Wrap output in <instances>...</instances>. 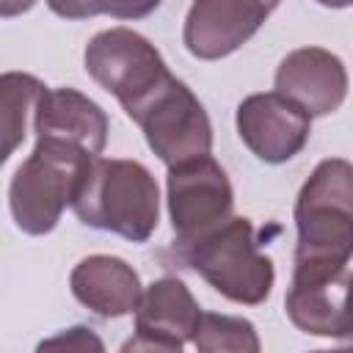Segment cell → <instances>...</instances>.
<instances>
[{"mask_svg":"<svg viewBox=\"0 0 353 353\" xmlns=\"http://www.w3.org/2000/svg\"><path fill=\"white\" fill-rule=\"evenodd\" d=\"M292 279L323 281L345 273L353 256V163L328 157L314 165L295 199Z\"/></svg>","mask_w":353,"mask_h":353,"instance_id":"obj_1","label":"cell"},{"mask_svg":"<svg viewBox=\"0 0 353 353\" xmlns=\"http://www.w3.org/2000/svg\"><path fill=\"white\" fill-rule=\"evenodd\" d=\"M72 210L91 229L146 243L160 221V190L143 163L97 154L74 190Z\"/></svg>","mask_w":353,"mask_h":353,"instance_id":"obj_2","label":"cell"},{"mask_svg":"<svg viewBox=\"0 0 353 353\" xmlns=\"http://www.w3.org/2000/svg\"><path fill=\"white\" fill-rule=\"evenodd\" d=\"M97 154L61 138H36L33 152L19 163L8 185V207L17 229L41 237L50 234Z\"/></svg>","mask_w":353,"mask_h":353,"instance_id":"obj_3","label":"cell"},{"mask_svg":"<svg viewBox=\"0 0 353 353\" xmlns=\"http://www.w3.org/2000/svg\"><path fill=\"white\" fill-rule=\"evenodd\" d=\"M179 248L188 268H193L215 292L234 303L259 306L273 290V259L259 251L248 218L232 215L210 234Z\"/></svg>","mask_w":353,"mask_h":353,"instance_id":"obj_4","label":"cell"},{"mask_svg":"<svg viewBox=\"0 0 353 353\" xmlns=\"http://www.w3.org/2000/svg\"><path fill=\"white\" fill-rule=\"evenodd\" d=\"M83 63L91 80L113 94L130 119L174 77L157 47L130 28L97 33L85 44Z\"/></svg>","mask_w":353,"mask_h":353,"instance_id":"obj_5","label":"cell"},{"mask_svg":"<svg viewBox=\"0 0 353 353\" xmlns=\"http://www.w3.org/2000/svg\"><path fill=\"white\" fill-rule=\"evenodd\" d=\"M165 201L176 243L188 245L232 218L234 190L215 157L201 154L168 165Z\"/></svg>","mask_w":353,"mask_h":353,"instance_id":"obj_6","label":"cell"},{"mask_svg":"<svg viewBox=\"0 0 353 353\" xmlns=\"http://www.w3.org/2000/svg\"><path fill=\"white\" fill-rule=\"evenodd\" d=\"M149 149L165 163L176 165L190 157L212 152V124L196 94L171 77L135 116Z\"/></svg>","mask_w":353,"mask_h":353,"instance_id":"obj_7","label":"cell"},{"mask_svg":"<svg viewBox=\"0 0 353 353\" xmlns=\"http://www.w3.org/2000/svg\"><path fill=\"white\" fill-rule=\"evenodd\" d=\"M237 135L262 163L279 165L292 160L309 141L312 116L279 91L251 94L237 105Z\"/></svg>","mask_w":353,"mask_h":353,"instance_id":"obj_8","label":"cell"},{"mask_svg":"<svg viewBox=\"0 0 353 353\" xmlns=\"http://www.w3.org/2000/svg\"><path fill=\"white\" fill-rule=\"evenodd\" d=\"M201 309L185 281L163 276L143 290L135 309V336L121 350H165L179 353L193 342Z\"/></svg>","mask_w":353,"mask_h":353,"instance_id":"obj_9","label":"cell"},{"mask_svg":"<svg viewBox=\"0 0 353 353\" xmlns=\"http://www.w3.org/2000/svg\"><path fill=\"white\" fill-rule=\"evenodd\" d=\"M265 0H193L182 44L199 61H218L240 50L268 19Z\"/></svg>","mask_w":353,"mask_h":353,"instance_id":"obj_10","label":"cell"},{"mask_svg":"<svg viewBox=\"0 0 353 353\" xmlns=\"http://www.w3.org/2000/svg\"><path fill=\"white\" fill-rule=\"evenodd\" d=\"M276 91L303 108L312 119L328 116L347 97V69L331 50L301 47L279 63Z\"/></svg>","mask_w":353,"mask_h":353,"instance_id":"obj_11","label":"cell"},{"mask_svg":"<svg viewBox=\"0 0 353 353\" xmlns=\"http://www.w3.org/2000/svg\"><path fill=\"white\" fill-rule=\"evenodd\" d=\"M72 295L105 320L132 314L143 298L141 276L132 265L110 254H91L72 268Z\"/></svg>","mask_w":353,"mask_h":353,"instance_id":"obj_12","label":"cell"},{"mask_svg":"<svg viewBox=\"0 0 353 353\" xmlns=\"http://www.w3.org/2000/svg\"><path fill=\"white\" fill-rule=\"evenodd\" d=\"M108 130V113L77 88H44L33 113L36 138L72 141L94 154L105 152Z\"/></svg>","mask_w":353,"mask_h":353,"instance_id":"obj_13","label":"cell"},{"mask_svg":"<svg viewBox=\"0 0 353 353\" xmlns=\"http://www.w3.org/2000/svg\"><path fill=\"white\" fill-rule=\"evenodd\" d=\"M345 287H347V273L336 279H323V281L292 279L284 298L287 317L303 334L342 339L345 336Z\"/></svg>","mask_w":353,"mask_h":353,"instance_id":"obj_14","label":"cell"},{"mask_svg":"<svg viewBox=\"0 0 353 353\" xmlns=\"http://www.w3.org/2000/svg\"><path fill=\"white\" fill-rule=\"evenodd\" d=\"M44 83L33 74L22 72H6L0 77V94H3V160L14 154V149L25 141L28 119L36 113V105L44 94Z\"/></svg>","mask_w":353,"mask_h":353,"instance_id":"obj_15","label":"cell"},{"mask_svg":"<svg viewBox=\"0 0 353 353\" xmlns=\"http://www.w3.org/2000/svg\"><path fill=\"white\" fill-rule=\"evenodd\" d=\"M193 345L201 353H221V350L259 353L262 347L251 320L232 317V314H215V312H201Z\"/></svg>","mask_w":353,"mask_h":353,"instance_id":"obj_16","label":"cell"},{"mask_svg":"<svg viewBox=\"0 0 353 353\" xmlns=\"http://www.w3.org/2000/svg\"><path fill=\"white\" fill-rule=\"evenodd\" d=\"M160 0H47V8L63 19H91L99 14L116 19H143Z\"/></svg>","mask_w":353,"mask_h":353,"instance_id":"obj_17","label":"cell"},{"mask_svg":"<svg viewBox=\"0 0 353 353\" xmlns=\"http://www.w3.org/2000/svg\"><path fill=\"white\" fill-rule=\"evenodd\" d=\"M41 350L44 347H74V350H102V342L91 334V328H83V325H77V328H69L66 334H61V336H52V339H47V342H41L39 345Z\"/></svg>","mask_w":353,"mask_h":353,"instance_id":"obj_18","label":"cell"},{"mask_svg":"<svg viewBox=\"0 0 353 353\" xmlns=\"http://www.w3.org/2000/svg\"><path fill=\"white\" fill-rule=\"evenodd\" d=\"M36 6V0H0V17L3 19H11L22 11H30Z\"/></svg>","mask_w":353,"mask_h":353,"instance_id":"obj_19","label":"cell"},{"mask_svg":"<svg viewBox=\"0 0 353 353\" xmlns=\"http://www.w3.org/2000/svg\"><path fill=\"white\" fill-rule=\"evenodd\" d=\"M345 336H353V276H347L345 287Z\"/></svg>","mask_w":353,"mask_h":353,"instance_id":"obj_20","label":"cell"},{"mask_svg":"<svg viewBox=\"0 0 353 353\" xmlns=\"http://www.w3.org/2000/svg\"><path fill=\"white\" fill-rule=\"evenodd\" d=\"M314 3H320L325 8H347V6H353V0H314Z\"/></svg>","mask_w":353,"mask_h":353,"instance_id":"obj_21","label":"cell"},{"mask_svg":"<svg viewBox=\"0 0 353 353\" xmlns=\"http://www.w3.org/2000/svg\"><path fill=\"white\" fill-rule=\"evenodd\" d=\"M279 3H281V0H265V6H268V8H270V11H273V8H276V6H279Z\"/></svg>","mask_w":353,"mask_h":353,"instance_id":"obj_22","label":"cell"}]
</instances>
